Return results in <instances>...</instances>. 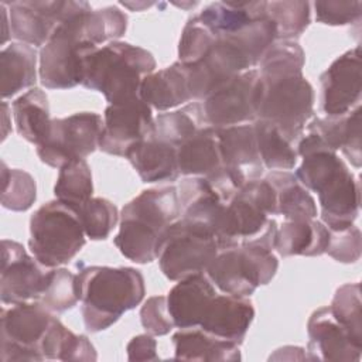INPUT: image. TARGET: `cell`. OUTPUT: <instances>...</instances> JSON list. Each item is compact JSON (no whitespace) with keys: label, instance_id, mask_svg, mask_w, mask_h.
Here are the masks:
<instances>
[{"label":"cell","instance_id":"6da1fadb","mask_svg":"<svg viewBox=\"0 0 362 362\" xmlns=\"http://www.w3.org/2000/svg\"><path fill=\"white\" fill-rule=\"evenodd\" d=\"M76 290L85 328L100 332L112 327L126 311L136 308L146 294L144 277L134 267L82 266L76 273Z\"/></svg>","mask_w":362,"mask_h":362},{"label":"cell","instance_id":"7a4b0ae2","mask_svg":"<svg viewBox=\"0 0 362 362\" xmlns=\"http://www.w3.org/2000/svg\"><path fill=\"white\" fill-rule=\"evenodd\" d=\"M181 216L177 187L141 191L120 212L115 246L129 260L146 264L157 260L164 230Z\"/></svg>","mask_w":362,"mask_h":362},{"label":"cell","instance_id":"3957f363","mask_svg":"<svg viewBox=\"0 0 362 362\" xmlns=\"http://www.w3.org/2000/svg\"><path fill=\"white\" fill-rule=\"evenodd\" d=\"M154 71L156 59L150 51L113 41L88 51L81 85L100 92L109 103H119L137 98L143 79Z\"/></svg>","mask_w":362,"mask_h":362},{"label":"cell","instance_id":"277c9868","mask_svg":"<svg viewBox=\"0 0 362 362\" xmlns=\"http://www.w3.org/2000/svg\"><path fill=\"white\" fill-rule=\"evenodd\" d=\"M276 192L266 178L247 181L228 202L215 229L221 249L259 242L274 250Z\"/></svg>","mask_w":362,"mask_h":362},{"label":"cell","instance_id":"5b68a950","mask_svg":"<svg viewBox=\"0 0 362 362\" xmlns=\"http://www.w3.org/2000/svg\"><path fill=\"white\" fill-rule=\"evenodd\" d=\"M85 242L86 235L76 211L58 199L42 204L30 218L28 247L44 267L69 263Z\"/></svg>","mask_w":362,"mask_h":362},{"label":"cell","instance_id":"8992f818","mask_svg":"<svg viewBox=\"0 0 362 362\" xmlns=\"http://www.w3.org/2000/svg\"><path fill=\"white\" fill-rule=\"evenodd\" d=\"M277 269L279 260L273 249L259 242H250L238 247L221 249L208 264L205 274L219 291L247 297L259 286L270 283Z\"/></svg>","mask_w":362,"mask_h":362},{"label":"cell","instance_id":"52a82bcc","mask_svg":"<svg viewBox=\"0 0 362 362\" xmlns=\"http://www.w3.org/2000/svg\"><path fill=\"white\" fill-rule=\"evenodd\" d=\"M263 95L256 119L273 123L291 143H297L314 116V89L300 74L262 79Z\"/></svg>","mask_w":362,"mask_h":362},{"label":"cell","instance_id":"ba28073f","mask_svg":"<svg viewBox=\"0 0 362 362\" xmlns=\"http://www.w3.org/2000/svg\"><path fill=\"white\" fill-rule=\"evenodd\" d=\"M218 252L215 235L208 226L180 216L164 230L157 260L163 274L168 280L178 281L205 273Z\"/></svg>","mask_w":362,"mask_h":362},{"label":"cell","instance_id":"9c48e42d","mask_svg":"<svg viewBox=\"0 0 362 362\" xmlns=\"http://www.w3.org/2000/svg\"><path fill=\"white\" fill-rule=\"evenodd\" d=\"M83 10L65 20L38 55V76L47 89H71L82 83L83 59L92 45L83 31Z\"/></svg>","mask_w":362,"mask_h":362},{"label":"cell","instance_id":"30bf717a","mask_svg":"<svg viewBox=\"0 0 362 362\" xmlns=\"http://www.w3.org/2000/svg\"><path fill=\"white\" fill-rule=\"evenodd\" d=\"M55 318L37 301L3 307L0 317L1 362L44 361L41 345Z\"/></svg>","mask_w":362,"mask_h":362},{"label":"cell","instance_id":"8fae6325","mask_svg":"<svg viewBox=\"0 0 362 362\" xmlns=\"http://www.w3.org/2000/svg\"><path fill=\"white\" fill-rule=\"evenodd\" d=\"M103 120L95 112L52 119L47 136L37 146V156L44 164L58 170L69 161L83 160L99 148Z\"/></svg>","mask_w":362,"mask_h":362},{"label":"cell","instance_id":"7c38bea8","mask_svg":"<svg viewBox=\"0 0 362 362\" xmlns=\"http://www.w3.org/2000/svg\"><path fill=\"white\" fill-rule=\"evenodd\" d=\"M263 82L257 68L245 71L201 100L204 117L212 127L252 123L257 117Z\"/></svg>","mask_w":362,"mask_h":362},{"label":"cell","instance_id":"4fadbf2b","mask_svg":"<svg viewBox=\"0 0 362 362\" xmlns=\"http://www.w3.org/2000/svg\"><path fill=\"white\" fill-rule=\"evenodd\" d=\"M6 6L10 14L11 38L34 48L44 47L65 20L90 8L88 1L72 0H23L6 3Z\"/></svg>","mask_w":362,"mask_h":362},{"label":"cell","instance_id":"5bb4252c","mask_svg":"<svg viewBox=\"0 0 362 362\" xmlns=\"http://www.w3.org/2000/svg\"><path fill=\"white\" fill-rule=\"evenodd\" d=\"M153 126V109L140 96L109 103L103 113L99 150L110 156L124 157L136 143L151 133Z\"/></svg>","mask_w":362,"mask_h":362},{"label":"cell","instance_id":"9a60e30c","mask_svg":"<svg viewBox=\"0 0 362 362\" xmlns=\"http://www.w3.org/2000/svg\"><path fill=\"white\" fill-rule=\"evenodd\" d=\"M304 130L296 146L300 157L314 150H341L355 168L361 167V105L342 116L314 117Z\"/></svg>","mask_w":362,"mask_h":362},{"label":"cell","instance_id":"2e32d148","mask_svg":"<svg viewBox=\"0 0 362 362\" xmlns=\"http://www.w3.org/2000/svg\"><path fill=\"white\" fill-rule=\"evenodd\" d=\"M47 273L48 267L28 255L21 243L10 239L1 240L0 297L4 305L37 301Z\"/></svg>","mask_w":362,"mask_h":362},{"label":"cell","instance_id":"e0dca14e","mask_svg":"<svg viewBox=\"0 0 362 362\" xmlns=\"http://www.w3.org/2000/svg\"><path fill=\"white\" fill-rule=\"evenodd\" d=\"M321 110L327 116H342L359 106L362 95L361 47L356 45L321 74Z\"/></svg>","mask_w":362,"mask_h":362},{"label":"cell","instance_id":"ac0fdd59","mask_svg":"<svg viewBox=\"0 0 362 362\" xmlns=\"http://www.w3.org/2000/svg\"><path fill=\"white\" fill-rule=\"evenodd\" d=\"M307 358L311 361L358 362L362 339L356 338L332 314L329 305L315 310L307 321Z\"/></svg>","mask_w":362,"mask_h":362},{"label":"cell","instance_id":"d6986e66","mask_svg":"<svg viewBox=\"0 0 362 362\" xmlns=\"http://www.w3.org/2000/svg\"><path fill=\"white\" fill-rule=\"evenodd\" d=\"M216 132L223 168L243 185L260 178L264 167L257 150L253 122L219 127Z\"/></svg>","mask_w":362,"mask_h":362},{"label":"cell","instance_id":"ffe728a7","mask_svg":"<svg viewBox=\"0 0 362 362\" xmlns=\"http://www.w3.org/2000/svg\"><path fill=\"white\" fill-rule=\"evenodd\" d=\"M321 222L329 230L354 225L361 206V182L346 167L317 192Z\"/></svg>","mask_w":362,"mask_h":362},{"label":"cell","instance_id":"44dd1931","mask_svg":"<svg viewBox=\"0 0 362 362\" xmlns=\"http://www.w3.org/2000/svg\"><path fill=\"white\" fill-rule=\"evenodd\" d=\"M253 318L255 307L249 298L218 293L206 307L199 328L240 346Z\"/></svg>","mask_w":362,"mask_h":362},{"label":"cell","instance_id":"7402d4cb","mask_svg":"<svg viewBox=\"0 0 362 362\" xmlns=\"http://www.w3.org/2000/svg\"><path fill=\"white\" fill-rule=\"evenodd\" d=\"M216 294V287L205 273L192 274L178 280L165 296L174 327H199L206 307Z\"/></svg>","mask_w":362,"mask_h":362},{"label":"cell","instance_id":"603a6c76","mask_svg":"<svg viewBox=\"0 0 362 362\" xmlns=\"http://www.w3.org/2000/svg\"><path fill=\"white\" fill-rule=\"evenodd\" d=\"M181 218L208 226L214 235L221 215L232 198L223 195L204 177H187L177 187Z\"/></svg>","mask_w":362,"mask_h":362},{"label":"cell","instance_id":"cb8c5ba5","mask_svg":"<svg viewBox=\"0 0 362 362\" xmlns=\"http://www.w3.org/2000/svg\"><path fill=\"white\" fill-rule=\"evenodd\" d=\"M143 182L175 181L180 175L177 150L151 133L136 143L124 156Z\"/></svg>","mask_w":362,"mask_h":362},{"label":"cell","instance_id":"d4e9b609","mask_svg":"<svg viewBox=\"0 0 362 362\" xmlns=\"http://www.w3.org/2000/svg\"><path fill=\"white\" fill-rule=\"evenodd\" d=\"M175 150L181 175L208 178L223 168L216 127H201L180 143Z\"/></svg>","mask_w":362,"mask_h":362},{"label":"cell","instance_id":"484cf974","mask_svg":"<svg viewBox=\"0 0 362 362\" xmlns=\"http://www.w3.org/2000/svg\"><path fill=\"white\" fill-rule=\"evenodd\" d=\"M139 96L158 112H168L180 105L192 100L188 86V71L181 62L154 71L147 75L139 90Z\"/></svg>","mask_w":362,"mask_h":362},{"label":"cell","instance_id":"4316f807","mask_svg":"<svg viewBox=\"0 0 362 362\" xmlns=\"http://www.w3.org/2000/svg\"><path fill=\"white\" fill-rule=\"evenodd\" d=\"M329 242V229L315 219H286L277 226L274 250L283 256H321Z\"/></svg>","mask_w":362,"mask_h":362},{"label":"cell","instance_id":"83f0119b","mask_svg":"<svg viewBox=\"0 0 362 362\" xmlns=\"http://www.w3.org/2000/svg\"><path fill=\"white\" fill-rule=\"evenodd\" d=\"M171 339L177 361L235 362L242 359L239 345L218 338L199 327L180 328Z\"/></svg>","mask_w":362,"mask_h":362},{"label":"cell","instance_id":"f1b7e54d","mask_svg":"<svg viewBox=\"0 0 362 362\" xmlns=\"http://www.w3.org/2000/svg\"><path fill=\"white\" fill-rule=\"evenodd\" d=\"M38 55L34 47L24 42H10L0 52L1 98L6 100L37 82Z\"/></svg>","mask_w":362,"mask_h":362},{"label":"cell","instance_id":"f546056e","mask_svg":"<svg viewBox=\"0 0 362 362\" xmlns=\"http://www.w3.org/2000/svg\"><path fill=\"white\" fill-rule=\"evenodd\" d=\"M11 112L17 133L38 146L47 136L51 117L48 96L41 88H31L11 102Z\"/></svg>","mask_w":362,"mask_h":362},{"label":"cell","instance_id":"4dcf8cb0","mask_svg":"<svg viewBox=\"0 0 362 362\" xmlns=\"http://www.w3.org/2000/svg\"><path fill=\"white\" fill-rule=\"evenodd\" d=\"M276 192V215L286 219H315L317 204L310 191L290 171H270L264 177Z\"/></svg>","mask_w":362,"mask_h":362},{"label":"cell","instance_id":"1f68e13d","mask_svg":"<svg viewBox=\"0 0 362 362\" xmlns=\"http://www.w3.org/2000/svg\"><path fill=\"white\" fill-rule=\"evenodd\" d=\"M266 1H215L201 10L198 18L214 33H235L252 21L264 17Z\"/></svg>","mask_w":362,"mask_h":362},{"label":"cell","instance_id":"d6a6232c","mask_svg":"<svg viewBox=\"0 0 362 362\" xmlns=\"http://www.w3.org/2000/svg\"><path fill=\"white\" fill-rule=\"evenodd\" d=\"M257 150L264 168L270 171L293 170L297 164V150L273 123L256 119L253 122Z\"/></svg>","mask_w":362,"mask_h":362},{"label":"cell","instance_id":"836d02e7","mask_svg":"<svg viewBox=\"0 0 362 362\" xmlns=\"http://www.w3.org/2000/svg\"><path fill=\"white\" fill-rule=\"evenodd\" d=\"M204 126L209 124L204 117L201 102H194L173 112H163L154 117L153 134L177 148L180 143Z\"/></svg>","mask_w":362,"mask_h":362},{"label":"cell","instance_id":"e575fe53","mask_svg":"<svg viewBox=\"0 0 362 362\" xmlns=\"http://www.w3.org/2000/svg\"><path fill=\"white\" fill-rule=\"evenodd\" d=\"M55 199L76 209L93 194L92 173L88 161L74 160L62 165L58 173V178L54 187Z\"/></svg>","mask_w":362,"mask_h":362},{"label":"cell","instance_id":"d590c367","mask_svg":"<svg viewBox=\"0 0 362 362\" xmlns=\"http://www.w3.org/2000/svg\"><path fill=\"white\" fill-rule=\"evenodd\" d=\"M264 13L276 27L277 40L296 41V38L305 31L311 20L308 1H266Z\"/></svg>","mask_w":362,"mask_h":362},{"label":"cell","instance_id":"8d00e7d4","mask_svg":"<svg viewBox=\"0 0 362 362\" xmlns=\"http://www.w3.org/2000/svg\"><path fill=\"white\" fill-rule=\"evenodd\" d=\"M79 301L76 274L65 267L48 269L44 288L37 300L52 314L74 308Z\"/></svg>","mask_w":362,"mask_h":362},{"label":"cell","instance_id":"74e56055","mask_svg":"<svg viewBox=\"0 0 362 362\" xmlns=\"http://www.w3.org/2000/svg\"><path fill=\"white\" fill-rule=\"evenodd\" d=\"M304 62L305 54L297 41L276 40L263 54L257 71L262 79H269L287 74H300Z\"/></svg>","mask_w":362,"mask_h":362},{"label":"cell","instance_id":"f35d334b","mask_svg":"<svg viewBox=\"0 0 362 362\" xmlns=\"http://www.w3.org/2000/svg\"><path fill=\"white\" fill-rule=\"evenodd\" d=\"M82 23L86 40L95 47L117 41L127 30V16L116 6L86 11Z\"/></svg>","mask_w":362,"mask_h":362},{"label":"cell","instance_id":"ab89813d","mask_svg":"<svg viewBox=\"0 0 362 362\" xmlns=\"http://www.w3.org/2000/svg\"><path fill=\"white\" fill-rule=\"evenodd\" d=\"M1 205L14 212H24L37 199V185L34 177L20 168H8L1 161Z\"/></svg>","mask_w":362,"mask_h":362},{"label":"cell","instance_id":"60d3db41","mask_svg":"<svg viewBox=\"0 0 362 362\" xmlns=\"http://www.w3.org/2000/svg\"><path fill=\"white\" fill-rule=\"evenodd\" d=\"M75 211L79 216L86 238L92 240L106 239L120 219L116 205L100 197H92Z\"/></svg>","mask_w":362,"mask_h":362},{"label":"cell","instance_id":"b9f144b4","mask_svg":"<svg viewBox=\"0 0 362 362\" xmlns=\"http://www.w3.org/2000/svg\"><path fill=\"white\" fill-rule=\"evenodd\" d=\"M329 308L339 322L356 338L362 339V300L359 283H346L338 287Z\"/></svg>","mask_w":362,"mask_h":362},{"label":"cell","instance_id":"7bdbcfd3","mask_svg":"<svg viewBox=\"0 0 362 362\" xmlns=\"http://www.w3.org/2000/svg\"><path fill=\"white\" fill-rule=\"evenodd\" d=\"M214 42V33L198 18V16L188 18L178 44V62L184 65L197 62L206 54Z\"/></svg>","mask_w":362,"mask_h":362},{"label":"cell","instance_id":"ee69618b","mask_svg":"<svg viewBox=\"0 0 362 362\" xmlns=\"http://www.w3.org/2000/svg\"><path fill=\"white\" fill-rule=\"evenodd\" d=\"M362 235L358 226L351 225L345 229L329 230V242L325 253L339 263H355L361 257Z\"/></svg>","mask_w":362,"mask_h":362},{"label":"cell","instance_id":"f6af8a7d","mask_svg":"<svg viewBox=\"0 0 362 362\" xmlns=\"http://www.w3.org/2000/svg\"><path fill=\"white\" fill-rule=\"evenodd\" d=\"M315 18L325 25H346L358 21L362 14V1L318 0L314 3Z\"/></svg>","mask_w":362,"mask_h":362},{"label":"cell","instance_id":"bcb514c9","mask_svg":"<svg viewBox=\"0 0 362 362\" xmlns=\"http://www.w3.org/2000/svg\"><path fill=\"white\" fill-rule=\"evenodd\" d=\"M140 322L143 328L154 337L168 334L174 328V322L168 313L167 297L153 296L147 298L140 308Z\"/></svg>","mask_w":362,"mask_h":362},{"label":"cell","instance_id":"7dc6e473","mask_svg":"<svg viewBox=\"0 0 362 362\" xmlns=\"http://www.w3.org/2000/svg\"><path fill=\"white\" fill-rule=\"evenodd\" d=\"M98 355H96V349L92 345V342L88 339L86 335L82 334H74L71 331L62 355H61V361H78V362H90V361H96Z\"/></svg>","mask_w":362,"mask_h":362},{"label":"cell","instance_id":"c3c4849f","mask_svg":"<svg viewBox=\"0 0 362 362\" xmlns=\"http://www.w3.org/2000/svg\"><path fill=\"white\" fill-rule=\"evenodd\" d=\"M127 359L129 361H158L157 354V341L151 334H140L133 337L127 346Z\"/></svg>","mask_w":362,"mask_h":362},{"label":"cell","instance_id":"681fc988","mask_svg":"<svg viewBox=\"0 0 362 362\" xmlns=\"http://www.w3.org/2000/svg\"><path fill=\"white\" fill-rule=\"evenodd\" d=\"M11 132V105L1 102V141H4Z\"/></svg>","mask_w":362,"mask_h":362},{"label":"cell","instance_id":"f907efd6","mask_svg":"<svg viewBox=\"0 0 362 362\" xmlns=\"http://www.w3.org/2000/svg\"><path fill=\"white\" fill-rule=\"evenodd\" d=\"M0 11H1V25H3V33H1V45L6 44V41L11 37V28H10V14H8V7L6 6L4 1L0 3Z\"/></svg>","mask_w":362,"mask_h":362},{"label":"cell","instance_id":"816d5d0a","mask_svg":"<svg viewBox=\"0 0 362 362\" xmlns=\"http://www.w3.org/2000/svg\"><path fill=\"white\" fill-rule=\"evenodd\" d=\"M120 4L124 6V7H127V8H130V10H133V11H140V10H143L144 7L153 6L154 3H146V1H143V3H129V1H122Z\"/></svg>","mask_w":362,"mask_h":362}]
</instances>
